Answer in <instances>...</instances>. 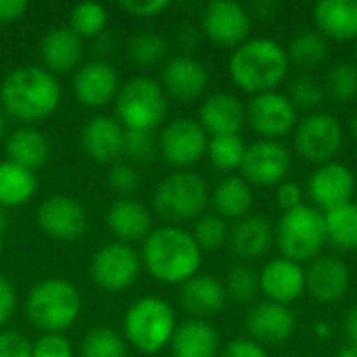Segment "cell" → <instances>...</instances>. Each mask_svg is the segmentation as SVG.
<instances>
[{
  "instance_id": "cell-1",
  "label": "cell",
  "mask_w": 357,
  "mask_h": 357,
  "mask_svg": "<svg viewBox=\"0 0 357 357\" xmlns=\"http://www.w3.org/2000/svg\"><path fill=\"white\" fill-rule=\"evenodd\" d=\"M142 268L159 282L184 284L199 274L203 251L192 234L180 226H161L142 241L140 251Z\"/></svg>"
},
{
  "instance_id": "cell-2",
  "label": "cell",
  "mask_w": 357,
  "mask_h": 357,
  "mask_svg": "<svg viewBox=\"0 0 357 357\" xmlns=\"http://www.w3.org/2000/svg\"><path fill=\"white\" fill-rule=\"evenodd\" d=\"M61 102V84L44 67L23 65L13 69L0 86V109L21 123L50 117Z\"/></svg>"
},
{
  "instance_id": "cell-3",
  "label": "cell",
  "mask_w": 357,
  "mask_h": 357,
  "mask_svg": "<svg viewBox=\"0 0 357 357\" xmlns=\"http://www.w3.org/2000/svg\"><path fill=\"white\" fill-rule=\"evenodd\" d=\"M289 67L287 48L270 38H249L228 61L232 82L251 96L276 90L287 79Z\"/></svg>"
},
{
  "instance_id": "cell-4",
  "label": "cell",
  "mask_w": 357,
  "mask_h": 357,
  "mask_svg": "<svg viewBox=\"0 0 357 357\" xmlns=\"http://www.w3.org/2000/svg\"><path fill=\"white\" fill-rule=\"evenodd\" d=\"M25 314L31 326L44 335H61L71 328L82 314L79 291L65 278H44L29 289Z\"/></svg>"
},
{
  "instance_id": "cell-5",
  "label": "cell",
  "mask_w": 357,
  "mask_h": 357,
  "mask_svg": "<svg viewBox=\"0 0 357 357\" xmlns=\"http://www.w3.org/2000/svg\"><path fill=\"white\" fill-rule=\"evenodd\" d=\"M174 307L161 297L136 299L123 316V335L140 354L155 356L163 351L176 333Z\"/></svg>"
},
{
  "instance_id": "cell-6",
  "label": "cell",
  "mask_w": 357,
  "mask_h": 357,
  "mask_svg": "<svg viewBox=\"0 0 357 357\" xmlns=\"http://www.w3.org/2000/svg\"><path fill=\"white\" fill-rule=\"evenodd\" d=\"M207 203H209L207 182L199 174L188 169H180L163 178L153 195L155 211L172 226L201 218Z\"/></svg>"
},
{
  "instance_id": "cell-7",
  "label": "cell",
  "mask_w": 357,
  "mask_h": 357,
  "mask_svg": "<svg viewBox=\"0 0 357 357\" xmlns=\"http://www.w3.org/2000/svg\"><path fill=\"white\" fill-rule=\"evenodd\" d=\"M115 113L123 130L153 132L167 115V94L153 77L136 75L119 86Z\"/></svg>"
},
{
  "instance_id": "cell-8",
  "label": "cell",
  "mask_w": 357,
  "mask_h": 357,
  "mask_svg": "<svg viewBox=\"0 0 357 357\" xmlns=\"http://www.w3.org/2000/svg\"><path fill=\"white\" fill-rule=\"evenodd\" d=\"M276 243L282 257L295 264L314 261L322 255V249L328 243L324 213L305 203L297 209L284 211L276 228Z\"/></svg>"
},
{
  "instance_id": "cell-9",
  "label": "cell",
  "mask_w": 357,
  "mask_h": 357,
  "mask_svg": "<svg viewBox=\"0 0 357 357\" xmlns=\"http://www.w3.org/2000/svg\"><path fill=\"white\" fill-rule=\"evenodd\" d=\"M142 261L140 255L126 243H107L102 245L90 264V276L94 284L107 293L128 291L140 276Z\"/></svg>"
},
{
  "instance_id": "cell-10",
  "label": "cell",
  "mask_w": 357,
  "mask_h": 357,
  "mask_svg": "<svg viewBox=\"0 0 357 357\" xmlns=\"http://www.w3.org/2000/svg\"><path fill=\"white\" fill-rule=\"evenodd\" d=\"M343 146V128L339 119L331 113H312L307 115L295 132L297 153L310 161L324 165Z\"/></svg>"
},
{
  "instance_id": "cell-11",
  "label": "cell",
  "mask_w": 357,
  "mask_h": 357,
  "mask_svg": "<svg viewBox=\"0 0 357 357\" xmlns=\"http://www.w3.org/2000/svg\"><path fill=\"white\" fill-rule=\"evenodd\" d=\"M159 153L174 167H190L207 155L209 136L190 117L172 119L159 134Z\"/></svg>"
},
{
  "instance_id": "cell-12",
  "label": "cell",
  "mask_w": 357,
  "mask_h": 357,
  "mask_svg": "<svg viewBox=\"0 0 357 357\" xmlns=\"http://www.w3.org/2000/svg\"><path fill=\"white\" fill-rule=\"evenodd\" d=\"M247 109V121L261 140H280L293 132L297 123V109L287 94L272 90L251 96Z\"/></svg>"
},
{
  "instance_id": "cell-13",
  "label": "cell",
  "mask_w": 357,
  "mask_h": 357,
  "mask_svg": "<svg viewBox=\"0 0 357 357\" xmlns=\"http://www.w3.org/2000/svg\"><path fill=\"white\" fill-rule=\"evenodd\" d=\"M243 178L249 184L270 188L282 184L291 172V153L280 140H257L247 144L241 165Z\"/></svg>"
},
{
  "instance_id": "cell-14",
  "label": "cell",
  "mask_w": 357,
  "mask_h": 357,
  "mask_svg": "<svg viewBox=\"0 0 357 357\" xmlns=\"http://www.w3.org/2000/svg\"><path fill=\"white\" fill-rule=\"evenodd\" d=\"M203 33L218 46L238 48L249 40L251 15L234 0H213L203 10Z\"/></svg>"
},
{
  "instance_id": "cell-15",
  "label": "cell",
  "mask_w": 357,
  "mask_h": 357,
  "mask_svg": "<svg viewBox=\"0 0 357 357\" xmlns=\"http://www.w3.org/2000/svg\"><path fill=\"white\" fill-rule=\"evenodd\" d=\"M36 220L46 236L63 243L77 241L88 228V213L84 205L67 195L46 197L36 211Z\"/></svg>"
},
{
  "instance_id": "cell-16",
  "label": "cell",
  "mask_w": 357,
  "mask_h": 357,
  "mask_svg": "<svg viewBox=\"0 0 357 357\" xmlns=\"http://www.w3.org/2000/svg\"><path fill=\"white\" fill-rule=\"evenodd\" d=\"M356 195V174L339 161H328L318 165L310 178V197L316 209L333 211L354 201Z\"/></svg>"
},
{
  "instance_id": "cell-17",
  "label": "cell",
  "mask_w": 357,
  "mask_h": 357,
  "mask_svg": "<svg viewBox=\"0 0 357 357\" xmlns=\"http://www.w3.org/2000/svg\"><path fill=\"white\" fill-rule=\"evenodd\" d=\"M209 73L205 65L190 54H176L165 61L161 71V86L165 94L180 102H192L207 90Z\"/></svg>"
},
{
  "instance_id": "cell-18",
  "label": "cell",
  "mask_w": 357,
  "mask_h": 357,
  "mask_svg": "<svg viewBox=\"0 0 357 357\" xmlns=\"http://www.w3.org/2000/svg\"><path fill=\"white\" fill-rule=\"evenodd\" d=\"M119 92V75L107 61H90L77 67L73 75V94L79 105L100 109L109 105Z\"/></svg>"
},
{
  "instance_id": "cell-19",
  "label": "cell",
  "mask_w": 357,
  "mask_h": 357,
  "mask_svg": "<svg viewBox=\"0 0 357 357\" xmlns=\"http://www.w3.org/2000/svg\"><path fill=\"white\" fill-rule=\"evenodd\" d=\"M351 284V274L347 264L335 255L316 257L305 270V291L318 303L341 301Z\"/></svg>"
},
{
  "instance_id": "cell-20",
  "label": "cell",
  "mask_w": 357,
  "mask_h": 357,
  "mask_svg": "<svg viewBox=\"0 0 357 357\" xmlns=\"http://www.w3.org/2000/svg\"><path fill=\"white\" fill-rule=\"evenodd\" d=\"M247 331L255 343L280 345L289 341L297 331V316L289 305L274 301L257 303L247 314Z\"/></svg>"
},
{
  "instance_id": "cell-21",
  "label": "cell",
  "mask_w": 357,
  "mask_h": 357,
  "mask_svg": "<svg viewBox=\"0 0 357 357\" xmlns=\"http://www.w3.org/2000/svg\"><path fill=\"white\" fill-rule=\"evenodd\" d=\"M259 291L268 301L291 305L305 293V270L287 257L270 259L259 272Z\"/></svg>"
},
{
  "instance_id": "cell-22",
  "label": "cell",
  "mask_w": 357,
  "mask_h": 357,
  "mask_svg": "<svg viewBox=\"0 0 357 357\" xmlns=\"http://www.w3.org/2000/svg\"><path fill=\"white\" fill-rule=\"evenodd\" d=\"M123 126L107 115L90 117L82 132L79 142L84 153L96 163H115L123 155Z\"/></svg>"
},
{
  "instance_id": "cell-23",
  "label": "cell",
  "mask_w": 357,
  "mask_h": 357,
  "mask_svg": "<svg viewBox=\"0 0 357 357\" xmlns=\"http://www.w3.org/2000/svg\"><path fill=\"white\" fill-rule=\"evenodd\" d=\"M40 59L52 75L77 71L84 59V42L69 25H56L40 40Z\"/></svg>"
},
{
  "instance_id": "cell-24",
  "label": "cell",
  "mask_w": 357,
  "mask_h": 357,
  "mask_svg": "<svg viewBox=\"0 0 357 357\" xmlns=\"http://www.w3.org/2000/svg\"><path fill=\"white\" fill-rule=\"evenodd\" d=\"M247 121L243 100L230 92H215L207 96L199 109V123L207 136H234L241 134Z\"/></svg>"
},
{
  "instance_id": "cell-25",
  "label": "cell",
  "mask_w": 357,
  "mask_h": 357,
  "mask_svg": "<svg viewBox=\"0 0 357 357\" xmlns=\"http://www.w3.org/2000/svg\"><path fill=\"white\" fill-rule=\"evenodd\" d=\"M276 232L270 220L264 215H247L236 222L228 234V245L232 253L245 261L261 259L274 245Z\"/></svg>"
},
{
  "instance_id": "cell-26",
  "label": "cell",
  "mask_w": 357,
  "mask_h": 357,
  "mask_svg": "<svg viewBox=\"0 0 357 357\" xmlns=\"http://www.w3.org/2000/svg\"><path fill=\"white\" fill-rule=\"evenodd\" d=\"M226 289L215 276L197 274L180 284V305L197 320L220 314L226 305Z\"/></svg>"
},
{
  "instance_id": "cell-27",
  "label": "cell",
  "mask_w": 357,
  "mask_h": 357,
  "mask_svg": "<svg viewBox=\"0 0 357 357\" xmlns=\"http://www.w3.org/2000/svg\"><path fill=\"white\" fill-rule=\"evenodd\" d=\"M107 228L119 243L130 245L144 241L153 232V218L142 203L134 199H119L107 211Z\"/></svg>"
},
{
  "instance_id": "cell-28",
  "label": "cell",
  "mask_w": 357,
  "mask_h": 357,
  "mask_svg": "<svg viewBox=\"0 0 357 357\" xmlns=\"http://www.w3.org/2000/svg\"><path fill=\"white\" fill-rule=\"evenodd\" d=\"M169 347L174 357H218L220 333L207 320L192 318L176 326Z\"/></svg>"
},
{
  "instance_id": "cell-29",
  "label": "cell",
  "mask_w": 357,
  "mask_h": 357,
  "mask_svg": "<svg viewBox=\"0 0 357 357\" xmlns=\"http://www.w3.org/2000/svg\"><path fill=\"white\" fill-rule=\"evenodd\" d=\"M318 33L331 40H357V0H320L314 8Z\"/></svg>"
},
{
  "instance_id": "cell-30",
  "label": "cell",
  "mask_w": 357,
  "mask_h": 357,
  "mask_svg": "<svg viewBox=\"0 0 357 357\" xmlns=\"http://www.w3.org/2000/svg\"><path fill=\"white\" fill-rule=\"evenodd\" d=\"M4 149H6L8 161L17 163L33 174L50 157V144H48L46 136L31 126H23V128H17L15 132H10L6 136Z\"/></svg>"
},
{
  "instance_id": "cell-31",
  "label": "cell",
  "mask_w": 357,
  "mask_h": 357,
  "mask_svg": "<svg viewBox=\"0 0 357 357\" xmlns=\"http://www.w3.org/2000/svg\"><path fill=\"white\" fill-rule=\"evenodd\" d=\"M211 205L222 220H243L253 205L251 184L243 176H226L211 192Z\"/></svg>"
},
{
  "instance_id": "cell-32",
  "label": "cell",
  "mask_w": 357,
  "mask_h": 357,
  "mask_svg": "<svg viewBox=\"0 0 357 357\" xmlns=\"http://www.w3.org/2000/svg\"><path fill=\"white\" fill-rule=\"evenodd\" d=\"M38 190L33 172L13 163L0 161V207H21L31 201Z\"/></svg>"
},
{
  "instance_id": "cell-33",
  "label": "cell",
  "mask_w": 357,
  "mask_h": 357,
  "mask_svg": "<svg viewBox=\"0 0 357 357\" xmlns=\"http://www.w3.org/2000/svg\"><path fill=\"white\" fill-rule=\"evenodd\" d=\"M289 63L297 65L299 69H316L320 67L328 56V44L326 38L318 31H299L287 48Z\"/></svg>"
},
{
  "instance_id": "cell-34",
  "label": "cell",
  "mask_w": 357,
  "mask_h": 357,
  "mask_svg": "<svg viewBox=\"0 0 357 357\" xmlns=\"http://www.w3.org/2000/svg\"><path fill=\"white\" fill-rule=\"evenodd\" d=\"M326 238L339 249H357V203H347L324 213Z\"/></svg>"
},
{
  "instance_id": "cell-35",
  "label": "cell",
  "mask_w": 357,
  "mask_h": 357,
  "mask_svg": "<svg viewBox=\"0 0 357 357\" xmlns=\"http://www.w3.org/2000/svg\"><path fill=\"white\" fill-rule=\"evenodd\" d=\"M167 52H169L167 40L161 33L151 31V29H140L132 33L126 44L128 59L140 67H151V65L165 61Z\"/></svg>"
},
{
  "instance_id": "cell-36",
  "label": "cell",
  "mask_w": 357,
  "mask_h": 357,
  "mask_svg": "<svg viewBox=\"0 0 357 357\" xmlns=\"http://www.w3.org/2000/svg\"><path fill=\"white\" fill-rule=\"evenodd\" d=\"M79 357H128V345L117 331L94 326L79 345Z\"/></svg>"
},
{
  "instance_id": "cell-37",
  "label": "cell",
  "mask_w": 357,
  "mask_h": 357,
  "mask_svg": "<svg viewBox=\"0 0 357 357\" xmlns=\"http://www.w3.org/2000/svg\"><path fill=\"white\" fill-rule=\"evenodd\" d=\"M247 144L241 134L234 136H211L207 144V157L211 165L220 172H234L241 169L245 159Z\"/></svg>"
},
{
  "instance_id": "cell-38",
  "label": "cell",
  "mask_w": 357,
  "mask_h": 357,
  "mask_svg": "<svg viewBox=\"0 0 357 357\" xmlns=\"http://www.w3.org/2000/svg\"><path fill=\"white\" fill-rule=\"evenodd\" d=\"M109 21V13L102 4L96 2H82L71 8L69 27L84 40V38H98L105 33Z\"/></svg>"
},
{
  "instance_id": "cell-39",
  "label": "cell",
  "mask_w": 357,
  "mask_h": 357,
  "mask_svg": "<svg viewBox=\"0 0 357 357\" xmlns=\"http://www.w3.org/2000/svg\"><path fill=\"white\" fill-rule=\"evenodd\" d=\"M226 297L236 303H249L259 293V274L249 266H234L224 282Z\"/></svg>"
},
{
  "instance_id": "cell-40",
  "label": "cell",
  "mask_w": 357,
  "mask_h": 357,
  "mask_svg": "<svg viewBox=\"0 0 357 357\" xmlns=\"http://www.w3.org/2000/svg\"><path fill=\"white\" fill-rule=\"evenodd\" d=\"M190 234L201 251H218L228 243L230 230L226 226V220H222L220 215H201L197 218Z\"/></svg>"
},
{
  "instance_id": "cell-41",
  "label": "cell",
  "mask_w": 357,
  "mask_h": 357,
  "mask_svg": "<svg viewBox=\"0 0 357 357\" xmlns=\"http://www.w3.org/2000/svg\"><path fill=\"white\" fill-rule=\"evenodd\" d=\"M328 94L337 102H349L357 96V67L356 63H337L326 77Z\"/></svg>"
},
{
  "instance_id": "cell-42",
  "label": "cell",
  "mask_w": 357,
  "mask_h": 357,
  "mask_svg": "<svg viewBox=\"0 0 357 357\" xmlns=\"http://www.w3.org/2000/svg\"><path fill=\"white\" fill-rule=\"evenodd\" d=\"M324 86L312 77V75H299L291 82L289 86V100L293 102V107L297 109H305V111H314L324 102Z\"/></svg>"
},
{
  "instance_id": "cell-43",
  "label": "cell",
  "mask_w": 357,
  "mask_h": 357,
  "mask_svg": "<svg viewBox=\"0 0 357 357\" xmlns=\"http://www.w3.org/2000/svg\"><path fill=\"white\" fill-rule=\"evenodd\" d=\"M159 153V142L153 132L126 130L123 136V157L134 163H146Z\"/></svg>"
},
{
  "instance_id": "cell-44",
  "label": "cell",
  "mask_w": 357,
  "mask_h": 357,
  "mask_svg": "<svg viewBox=\"0 0 357 357\" xmlns=\"http://www.w3.org/2000/svg\"><path fill=\"white\" fill-rule=\"evenodd\" d=\"M140 172L132 163H115L109 169V186L119 195H132L140 188Z\"/></svg>"
},
{
  "instance_id": "cell-45",
  "label": "cell",
  "mask_w": 357,
  "mask_h": 357,
  "mask_svg": "<svg viewBox=\"0 0 357 357\" xmlns=\"http://www.w3.org/2000/svg\"><path fill=\"white\" fill-rule=\"evenodd\" d=\"M31 357H73V347L63 335H42L31 345Z\"/></svg>"
},
{
  "instance_id": "cell-46",
  "label": "cell",
  "mask_w": 357,
  "mask_h": 357,
  "mask_svg": "<svg viewBox=\"0 0 357 357\" xmlns=\"http://www.w3.org/2000/svg\"><path fill=\"white\" fill-rule=\"evenodd\" d=\"M0 357H31V343L17 331L0 333Z\"/></svg>"
},
{
  "instance_id": "cell-47",
  "label": "cell",
  "mask_w": 357,
  "mask_h": 357,
  "mask_svg": "<svg viewBox=\"0 0 357 357\" xmlns=\"http://www.w3.org/2000/svg\"><path fill=\"white\" fill-rule=\"evenodd\" d=\"M119 6L136 17H157L169 8V0H123Z\"/></svg>"
},
{
  "instance_id": "cell-48",
  "label": "cell",
  "mask_w": 357,
  "mask_h": 357,
  "mask_svg": "<svg viewBox=\"0 0 357 357\" xmlns=\"http://www.w3.org/2000/svg\"><path fill=\"white\" fill-rule=\"evenodd\" d=\"M276 199H278V205L282 207V211H291V209H297L303 205V190L297 182L284 180L276 188Z\"/></svg>"
},
{
  "instance_id": "cell-49",
  "label": "cell",
  "mask_w": 357,
  "mask_h": 357,
  "mask_svg": "<svg viewBox=\"0 0 357 357\" xmlns=\"http://www.w3.org/2000/svg\"><path fill=\"white\" fill-rule=\"evenodd\" d=\"M220 357H268V354L253 339H234L226 345Z\"/></svg>"
},
{
  "instance_id": "cell-50",
  "label": "cell",
  "mask_w": 357,
  "mask_h": 357,
  "mask_svg": "<svg viewBox=\"0 0 357 357\" xmlns=\"http://www.w3.org/2000/svg\"><path fill=\"white\" fill-rule=\"evenodd\" d=\"M15 305H17V293L13 282L0 276V326H4L13 318Z\"/></svg>"
},
{
  "instance_id": "cell-51",
  "label": "cell",
  "mask_w": 357,
  "mask_h": 357,
  "mask_svg": "<svg viewBox=\"0 0 357 357\" xmlns=\"http://www.w3.org/2000/svg\"><path fill=\"white\" fill-rule=\"evenodd\" d=\"M27 8L29 4L25 0H0V25L21 19Z\"/></svg>"
},
{
  "instance_id": "cell-52",
  "label": "cell",
  "mask_w": 357,
  "mask_h": 357,
  "mask_svg": "<svg viewBox=\"0 0 357 357\" xmlns=\"http://www.w3.org/2000/svg\"><path fill=\"white\" fill-rule=\"evenodd\" d=\"M259 19H264V21H268V19H272V17H276V13H278V4L276 2H272V0H259V2H255L253 4V8H251Z\"/></svg>"
},
{
  "instance_id": "cell-53",
  "label": "cell",
  "mask_w": 357,
  "mask_h": 357,
  "mask_svg": "<svg viewBox=\"0 0 357 357\" xmlns=\"http://www.w3.org/2000/svg\"><path fill=\"white\" fill-rule=\"evenodd\" d=\"M345 333H347V339L351 345H357V303L347 312V318H345Z\"/></svg>"
},
{
  "instance_id": "cell-54",
  "label": "cell",
  "mask_w": 357,
  "mask_h": 357,
  "mask_svg": "<svg viewBox=\"0 0 357 357\" xmlns=\"http://www.w3.org/2000/svg\"><path fill=\"white\" fill-rule=\"evenodd\" d=\"M314 331H316V335H318L320 339H328V337H331V326H328L326 322H318V324L314 326Z\"/></svg>"
},
{
  "instance_id": "cell-55",
  "label": "cell",
  "mask_w": 357,
  "mask_h": 357,
  "mask_svg": "<svg viewBox=\"0 0 357 357\" xmlns=\"http://www.w3.org/2000/svg\"><path fill=\"white\" fill-rule=\"evenodd\" d=\"M337 357H357V345H351V343H349V345L341 347Z\"/></svg>"
},
{
  "instance_id": "cell-56",
  "label": "cell",
  "mask_w": 357,
  "mask_h": 357,
  "mask_svg": "<svg viewBox=\"0 0 357 357\" xmlns=\"http://www.w3.org/2000/svg\"><path fill=\"white\" fill-rule=\"evenodd\" d=\"M6 136V113L0 109V140Z\"/></svg>"
},
{
  "instance_id": "cell-57",
  "label": "cell",
  "mask_w": 357,
  "mask_h": 357,
  "mask_svg": "<svg viewBox=\"0 0 357 357\" xmlns=\"http://www.w3.org/2000/svg\"><path fill=\"white\" fill-rule=\"evenodd\" d=\"M351 132H354V136L357 138V109L354 111V117H351Z\"/></svg>"
},
{
  "instance_id": "cell-58",
  "label": "cell",
  "mask_w": 357,
  "mask_h": 357,
  "mask_svg": "<svg viewBox=\"0 0 357 357\" xmlns=\"http://www.w3.org/2000/svg\"><path fill=\"white\" fill-rule=\"evenodd\" d=\"M2 253H4V241H2V230H0V259H2Z\"/></svg>"
},
{
  "instance_id": "cell-59",
  "label": "cell",
  "mask_w": 357,
  "mask_h": 357,
  "mask_svg": "<svg viewBox=\"0 0 357 357\" xmlns=\"http://www.w3.org/2000/svg\"><path fill=\"white\" fill-rule=\"evenodd\" d=\"M356 67H357V40H356Z\"/></svg>"
}]
</instances>
